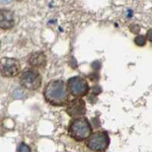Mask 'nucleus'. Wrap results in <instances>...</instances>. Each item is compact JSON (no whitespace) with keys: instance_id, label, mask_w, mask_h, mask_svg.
<instances>
[{"instance_id":"3","label":"nucleus","mask_w":152,"mask_h":152,"mask_svg":"<svg viewBox=\"0 0 152 152\" xmlns=\"http://www.w3.org/2000/svg\"><path fill=\"white\" fill-rule=\"evenodd\" d=\"M66 88L68 92L74 97H83L90 91V86L87 81L80 77H70L66 82Z\"/></svg>"},{"instance_id":"13","label":"nucleus","mask_w":152,"mask_h":152,"mask_svg":"<svg viewBox=\"0 0 152 152\" xmlns=\"http://www.w3.org/2000/svg\"><path fill=\"white\" fill-rule=\"evenodd\" d=\"M129 28H130L131 31L132 33H134V34H138L140 31V27L138 25H136V24L131 25L130 26H129Z\"/></svg>"},{"instance_id":"4","label":"nucleus","mask_w":152,"mask_h":152,"mask_svg":"<svg viewBox=\"0 0 152 152\" xmlns=\"http://www.w3.org/2000/svg\"><path fill=\"white\" fill-rule=\"evenodd\" d=\"M42 77L38 71L33 69L25 70L20 77V84L28 90H36L41 87Z\"/></svg>"},{"instance_id":"5","label":"nucleus","mask_w":152,"mask_h":152,"mask_svg":"<svg viewBox=\"0 0 152 152\" xmlns=\"http://www.w3.org/2000/svg\"><path fill=\"white\" fill-rule=\"evenodd\" d=\"M109 134L106 132L99 131L92 134L86 141V146L90 150L94 151H103L108 148L109 145Z\"/></svg>"},{"instance_id":"14","label":"nucleus","mask_w":152,"mask_h":152,"mask_svg":"<svg viewBox=\"0 0 152 152\" xmlns=\"http://www.w3.org/2000/svg\"><path fill=\"white\" fill-rule=\"evenodd\" d=\"M147 38H148V41L152 42V29L148 31V32H147Z\"/></svg>"},{"instance_id":"12","label":"nucleus","mask_w":152,"mask_h":152,"mask_svg":"<svg viewBox=\"0 0 152 152\" xmlns=\"http://www.w3.org/2000/svg\"><path fill=\"white\" fill-rule=\"evenodd\" d=\"M13 96L15 99H22L24 97V92L20 89H16L13 93Z\"/></svg>"},{"instance_id":"8","label":"nucleus","mask_w":152,"mask_h":152,"mask_svg":"<svg viewBox=\"0 0 152 152\" xmlns=\"http://www.w3.org/2000/svg\"><path fill=\"white\" fill-rule=\"evenodd\" d=\"M15 21L14 13L10 10L2 9L0 12V27L4 30L11 29L14 27Z\"/></svg>"},{"instance_id":"7","label":"nucleus","mask_w":152,"mask_h":152,"mask_svg":"<svg viewBox=\"0 0 152 152\" xmlns=\"http://www.w3.org/2000/svg\"><path fill=\"white\" fill-rule=\"evenodd\" d=\"M66 112L72 118H81L86 113V102L80 98L74 99L67 103Z\"/></svg>"},{"instance_id":"11","label":"nucleus","mask_w":152,"mask_h":152,"mask_svg":"<svg viewBox=\"0 0 152 152\" xmlns=\"http://www.w3.org/2000/svg\"><path fill=\"white\" fill-rule=\"evenodd\" d=\"M18 152H31V149L26 144L21 143L18 148Z\"/></svg>"},{"instance_id":"6","label":"nucleus","mask_w":152,"mask_h":152,"mask_svg":"<svg viewBox=\"0 0 152 152\" xmlns=\"http://www.w3.org/2000/svg\"><path fill=\"white\" fill-rule=\"evenodd\" d=\"M21 71V64L18 60L10 57L1 59V75L4 77H15Z\"/></svg>"},{"instance_id":"2","label":"nucleus","mask_w":152,"mask_h":152,"mask_svg":"<svg viewBox=\"0 0 152 152\" xmlns=\"http://www.w3.org/2000/svg\"><path fill=\"white\" fill-rule=\"evenodd\" d=\"M93 129L90 122L85 117L74 118L69 125L68 134L77 141L88 139L92 135Z\"/></svg>"},{"instance_id":"1","label":"nucleus","mask_w":152,"mask_h":152,"mask_svg":"<svg viewBox=\"0 0 152 152\" xmlns=\"http://www.w3.org/2000/svg\"><path fill=\"white\" fill-rule=\"evenodd\" d=\"M43 95L45 101L54 106H65L69 99L66 85L62 80H51L47 83Z\"/></svg>"},{"instance_id":"10","label":"nucleus","mask_w":152,"mask_h":152,"mask_svg":"<svg viewBox=\"0 0 152 152\" xmlns=\"http://www.w3.org/2000/svg\"><path fill=\"white\" fill-rule=\"evenodd\" d=\"M146 37L145 35H138L136 36L134 40V42L136 45L139 47L145 46L146 44Z\"/></svg>"},{"instance_id":"9","label":"nucleus","mask_w":152,"mask_h":152,"mask_svg":"<svg viewBox=\"0 0 152 152\" xmlns=\"http://www.w3.org/2000/svg\"><path fill=\"white\" fill-rule=\"evenodd\" d=\"M28 64L34 67H44L46 66L47 57L44 52L37 51L31 53L28 59Z\"/></svg>"}]
</instances>
